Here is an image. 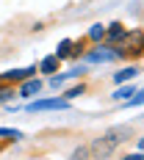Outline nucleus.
<instances>
[{
	"instance_id": "1",
	"label": "nucleus",
	"mask_w": 144,
	"mask_h": 160,
	"mask_svg": "<svg viewBox=\"0 0 144 160\" xmlns=\"http://www.w3.org/2000/svg\"><path fill=\"white\" fill-rule=\"evenodd\" d=\"M128 138H130V127H111V130H105L94 144L89 146V155H94V158L103 160V158H108L119 144H125Z\"/></svg>"
},
{
	"instance_id": "2",
	"label": "nucleus",
	"mask_w": 144,
	"mask_h": 160,
	"mask_svg": "<svg viewBox=\"0 0 144 160\" xmlns=\"http://www.w3.org/2000/svg\"><path fill=\"white\" fill-rule=\"evenodd\" d=\"M67 105H69L67 99H39V102L31 105V111H56V108L61 111V108H67Z\"/></svg>"
},
{
	"instance_id": "3",
	"label": "nucleus",
	"mask_w": 144,
	"mask_h": 160,
	"mask_svg": "<svg viewBox=\"0 0 144 160\" xmlns=\"http://www.w3.org/2000/svg\"><path fill=\"white\" fill-rule=\"evenodd\" d=\"M39 91H42V83H39V80H28V83L22 86L19 94H22V97H33V94H39Z\"/></svg>"
},
{
	"instance_id": "4",
	"label": "nucleus",
	"mask_w": 144,
	"mask_h": 160,
	"mask_svg": "<svg viewBox=\"0 0 144 160\" xmlns=\"http://www.w3.org/2000/svg\"><path fill=\"white\" fill-rule=\"evenodd\" d=\"M36 69H17V72H6V80H25V78H31Z\"/></svg>"
},
{
	"instance_id": "5",
	"label": "nucleus",
	"mask_w": 144,
	"mask_h": 160,
	"mask_svg": "<svg viewBox=\"0 0 144 160\" xmlns=\"http://www.w3.org/2000/svg\"><path fill=\"white\" fill-rule=\"evenodd\" d=\"M56 69H58V58H56V55H47V58L42 61V72H47V75H53Z\"/></svg>"
},
{
	"instance_id": "6",
	"label": "nucleus",
	"mask_w": 144,
	"mask_h": 160,
	"mask_svg": "<svg viewBox=\"0 0 144 160\" xmlns=\"http://www.w3.org/2000/svg\"><path fill=\"white\" fill-rule=\"evenodd\" d=\"M130 78H136V69H122V72H116V80H119V83H125V80H130Z\"/></svg>"
},
{
	"instance_id": "7",
	"label": "nucleus",
	"mask_w": 144,
	"mask_h": 160,
	"mask_svg": "<svg viewBox=\"0 0 144 160\" xmlns=\"http://www.w3.org/2000/svg\"><path fill=\"white\" fill-rule=\"evenodd\" d=\"M86 158H89V146H80V149L72 152V158H69V160H86Z\"/></svg>"
},
{
	"instance_id": "8",
	"label": "nucleus",
	"mask_w": 144,
	"mask_h": 160,
	"mask_svg": "<svg viewBox=\"0 0 144 160\" xmlns=\"http://www.w3.org/2000/svg\"><path fill=\"white\" fill-rule=\"evenodd\" d=\"M105 33H108L111 39H122V36H125V28H122V25H111V31H105Z\"/></svg>"
},
{
	"instance_id": "9",
	"label": "nucleus",
	"mask_w": 144,
	"mask_h": 160,
	"mask_svg": "<svg viewBox=\"0 0 144 160\" xmlns=\"http://www.w3.org/2000/svg\"><path fill=\"white\" fill-rule=\"evenodd\" d=\"M69 47H72V42H61V47L56 50V58H64V55H69Z\"/></svg>"
},
{
	"instance_id": "10",
	"label": "nucleus",
	"mask_w": 144,
	"mask_h": 160,
	"mask_svg": "<svg viewBox=\"0 0 144 160\" xmlns=\"http://www.w3.org/2000/svg\"><path fill=\"white\" fill-rule=\"evenodd\" d=\"M130 94H136V88H128V86H125V88H119V91H116L114 97H116V99H128Z\"/></svg>"
},
{
	"instance_id": "11",
	"label": "nucleus",
	"mask_w": 144,
	"mask_h": 160,
	"mask_svg": "<svg viewBox=\"0 0 144 160\" xmlns=\"http://www.w3.org/2000/svg\"><path fill=\"white\" fill-rule=\"evenodd\" d=\"M89 36H92V39H103V36H105V28H103V25H94Z\"/></svg>"
},
{
	"instance_id": "12",
	"label": "nucleus",
	"mask_w": 144,
	"mask_h": 160,
	"mask_svg": "<svg viewBox=\"0 0 144 160\" xmlns=\"http://www.w3.org/2000/svg\"><path fill=\"white\" fill-rule=\"evenodd\" d=\"M80 94H83V86H78V88H69V94H67V97H80Z\"/></svg>"
},
{
	"instance_id": "13",
	"label": "nucleus",
	"mask_w": 144,
	"mask_h": 160,
	"mask_svg": "<svg viewBox=\"0 0 144 160\" xmlns=\"http://www.w3.org/2000/svg\"><path fill=\"white\" fill-rule=\"evenodd\" d=\"M125 160H141V155H130V158H125Z\"/></svg>"
}]
</instances>
